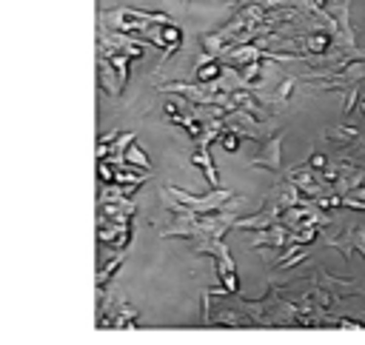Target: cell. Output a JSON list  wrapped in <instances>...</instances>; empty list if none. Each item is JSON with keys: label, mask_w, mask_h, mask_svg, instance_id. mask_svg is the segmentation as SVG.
Instances as JSON below:
<instances>
[{"label": "cell", "mask_w": 365, "mask_h": 345, "mask_svg": "<svg viewBox=\"0 0 365 345\" xmlns=\"http://www.w3.org/2000/svg\"><path fill=\"white\" fill-rule=\"evenodd\" d=\"M308 46H311V52H323V49L328 46V37L326 34H314V37L308 40Z\"/></svg>", "instance_id": "6da1fadb"}, {"label": "cell", "mask_w": 365, "mask_h": 345, "mask_svg": "<svg viewBox=\"0 0 365 345\" xmlns=\"http://www.w3.org/2000/svg\"><path fill=\"white\" fill-rule=\"evenodd\" d=\"M128 163H140V165H149V160H146V154L140 149H134V146H131V149H128Z\"/></svg>", "instance_id": "7a4b0ae2"}, {"label": "cell", "mask_w": 365, "mask_h": 345, "mask_svg": "<svg viewBox=\"0 0 365 345\" xmlns=\"http://www.w3.org/2000/svg\"><path fill=\"white\" fill-rule=\"evenodd\" d=\"M217 74H220V69H217L214 63H211V66H203V69H200V80H211V77H217Z\"/></svg>", "instance_id": "3957f363"}, {"label": "cell", "mask_w": 365, "mask_h": 345, "mask_svg": "<svg viewBox=\"0 0 365 345\" xmlns=\"http://www.w3.org/2000/svg\"><path fill=\"white\" fill-rule=\"evenodd\" d=\"M237 137H234V134H225V137H222V149L225 151H237Z\"/></svg>", "instance_id": "277c9868"}, {"label": "cell", "mask_w": 365, "mask_h": 345, "mask_svg": "<svg viewBox=\"0 0 365 345\" xmlns=\"http://www.w3.org/2000/svg\"><path fill=\"white\" fill-rule=\"evenodd\" d=\"M311 165H314V168H323V165H326V157H323V154H317L314 160H311Z\"/></svg>", "instance_id": "5b68a950"}, {"label": "cell", "mask_w": 365, "mask_h": 345, "mask_svg": "<svg viewBox=\"0 0 365 345\" xmlns=\"http://www.w3.org/2000/svg\"><path fill=\"white\" fill-rule=\"evenodd\" d=\"M362 111H365V100H362Z\"/></svg>", "instance_id": "8992f818"}]
</instances>
